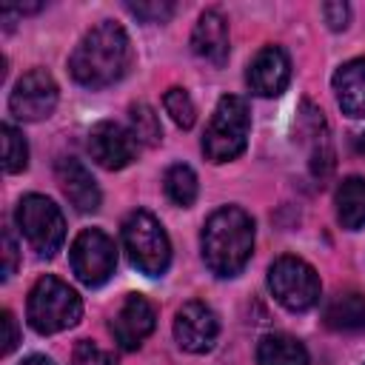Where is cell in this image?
<instances>
[{
    "mask_svg": "<svg viewBox=\"0 0 365 365\" xmlns=\"http://www.w3.org/2000/svg\"><path fill=\"white\" fill-rule=\"evenodd\" d=\"M26 317L37 334H60V331L74 328L80 322L83 299L68 282L46 274L29 291Z\"/></svg>",
    "mask_w": 365,
    "mask_h": 365,
    "instance_id": "3",
    "label": "cell"
},
{
    "mask_svg": "<svg viewBox=\"0 0 365 365\" xmlns=\"http://www.w3.org/2000/svg\"><path fill=\"white\" fill-rule=\"evenodd\" d=\"M17 228L40 257H54L66 240L63 211L46 194H26L14 211Z\"/></svg>",
    "mask_w": 365,
    "mask_h": 365,
    "instance_id": "7",
    "label": "cell"
},
{
    "mask_svg": "<svg viewBox=\"0 0 365 365\" xmlns=\"http://www.w3.org/2000/svg\"><path fill=\"white\" fill-rule=\"evenodd\" d=\"M154 325H157L154 305L140 294H128L111 319V334L123 351H134L154 331Z\"/></svg>",
    "mask_w": 365,
    "mask_h": 365,
    "instance_id": "13",
    "label": "cell"
},
{
    "mask_svg": "<svg viewBox=\"0 0 365 365\" xmlns=\"http://www.w3.org/2000/svg\"><path fill=\"white\" fill-rule=\"evenodd\" d=\"M217 334H220V319L200 299L185 302L177 311V317H174V339L188 354H205V351H211L214 342H217Z\"/></svg>",
    "mask_w": 365,
    "mask_h": 365,
    "instance_id": "11",
    "label": "cell"
},
{
    "mask_svg": "<svg viewBox=\"0 0 365 365\" xmlns=\"http://www.w3.org/2000/svg\"><path fill=\"white\" fill-rule=\"evenodd\" d=\"M68 259H71L74 277L83 285L97 288V285L108 282V277L114 274V268H117V248H114V240L106 231L83 228L74 237V242H71Z\"/></svg>",
    "mask_w": 365,
    "mask_h": 365,
    "instance_id": "8",
    "label": "cell"
},
{
    "mask_svg": "<svg viewBox=\"0 0 365 365\" xmlns=\"http://www.w3.org/2000/svg\"><path fill=\"white\" fill-rule=\"evenodd\" d=\"M163 185H165L168 200H171L174 205H180V208H188V205L197 200V194H200L197 174H194V168L185 165V163L168 165V171H165V177H163Z\"/></svg>",
    "mask_w": 365,
    "mask_h": 365,
    "instance_id": "20",
    "label": "cell"
},
{
    "mask_svg": "<svg viewBox=\"0 0 365 365\" xmlns=\"http://www.w3.org/2000/svg\"><path fill=\"white\" fill-rule=\"evenodd\" d=\"M20 365H54L48 356H40V354H34V356H26Z\"/></svg>",
    "mask_w": 365,
    "mask_h": 365,
    "instance_id": "29",
    "label": "cell"
},
{
    "mask_svg": "<svg viewBox=\"0 0 365 365\" xmlns=\"http://www.w3.org/2000/svg\"><path fill=\"white\" fill-rule=\"evenodd\" d=\"M308 348L291 334H265L257 345V365H308Z\"/></svg>",
    "mask_w": 365,
    "mask_h": 365,
    "instance_id": "18",
    "label": "cell"
},
{
    "mask_svg": "<svg viewBox=\"0 0 365 365\" xmlns=\"http://www.w3.org/2000/svg\"><path fill=\"white\" fill-rule=\"evenodd\" d=\"M200 245L211 274L237 277L254 251V220L240 205H222L205 220Z\"/></svg>",
    "mask_w": 365,
    "mask_h": 365,
    "instance_id": "2",
    "label": "cell"
},
{
    "mask_svg": "<svg viewBox=\"0 0 365 365\" xmlns=\"http://www.w3.org/2000/svg\"><path fill=\"white\" fill-rule=\"evenodd\" d=\"M163 106H165V114L174 120V125H180V128H191V125H194L197 108H194V100L188 97L185 88L171 86V88L163 94Z\"/></svg>",
    "mask_w": 365,
    "mask_h": 365,
    "instance_id": "22",
    "label": "cell"
},
{
    "mask_svg": "<svg viewBox=\"0 0 365 365\" xmlns=\"http://www.w3.org/2000/svg\"><path fill=\"white\" fill-rule=\"evenodd\" d=\"M356 148H359V154H365V134H359V143H356Z\"/></svg>",
    "mask_w": 365,
    "mask_h": 365,
    "instance_id": "30",
    "label": "cell"
},
{
    "mask_svg": "<svg viewBox=\"0 0 365 365\" xmlns=\"http://www.w3.org/2000/svg\"><path fill=\"white\" fill-rule=\"evenodd\" d=\"M137 145L140 143L131 134V128H125L123 123H114V120H100L88 131V154L97 165H103L108 171L125 168L137 157Z\"/></svg>",
    "mask_w": 365,
    "mask_h": 365,
    "instance_id": "10",
    "label": "cell"
},
{
    "mask_svg": "<svg viewBox=\"0 0 365 365\" xmlns=\"http://www.w3.org/2000/svg\"><path fill=\"white\" fill-rule=\"evenodd\" d=\"M71 365H117V359L103 351L97 342H88V339H80L74 345V354H71Z\"/></svg>",
    "mask_w": 365,
    "mask_h": 365,
    "instance_id": "25",
    "label": "cell"
},
{
    "mask_svg": "<svg viewBox=\"0 0 365 365\" xmlns=\"http://www.w3.org/2000/svg\"><path fill=\"white\" fill-rule=\"evenodd\" d=\"M191 51L200 60H205V63H211L217 68L228 60V51H231V46H228V23L217 9H208V11L200 14V20H197V26L191 31Z\"/></svg>",
    "mask_w": 365,
    "mask_h": 365,
    "instance_id": "15",
    "label": "cell"
},
{
    "mask_svg": "<svg viewBox=\"0 0 365 365\" xmlns=\"http://www.w3.org/2000/svg\"><path fill=\"white\" fill-rule=\"evenodd\" d=\"M128 123H131V134L137 137V143H143V145H160L163 125H160L157 111L148 103H131Z\"/></svg>",
    "mask_w": 365,
    "mask_h": 365,
    "instance_id": "21",
    "label": "cell"
},
{
    "mask_svg": "<svg viewBox=\"0 0 365 365\" xmlns=\"http://www.w3.org/2000/svg\"><path fill=\"white\" fill-rule=\"evenodd\" d=\"M334 94L348 117H365V57L342 63L334 74Z\"/></svg>",
    "mask_w": 365,
    "mask_h": 365,
    "instance_id": "16",
    "label": "cell"
},
{
    "mask_svg": "<svg viewBox=\"0 0 365 365\" xmlns=\"http://www.w3.org/2000/svg\"><path fill=\"white\" fill-rule=\"evenodd\" d=\"M3 165L9 174H17L29 165V145L11 123L3 125Z\"/></svg>",
    "mask_w": 365,
    "mask_h": 365,
    "instance_id": "23",
    "label": "cell"
},
{
    "mask_svg": "<svg viewBox=\"0 0 365 365\" xmlns=\"http://www.w3.org/2000/svg\"><path fill=\"white\" fill-rule=\"evenodd\" d=\"M131 66V40L114 20L88 29L68 57L71 77L86 88H106L117 83Z\"/></svg>",
    "mask_w": 365,
    "mask_h": 365,
    "instance_id": "1",
    "label": "cell"
},
{
    "mask_svg": "<svg viewBox=\"0 0 365 365\" xmlns=\"http://www.w3.org/2000/svg\"><path fill=\"white\" fill-rule=\"evenodd\" d=\"M322 319L336 334L365 331V297L359 291H339L325 302Z\"/></svg>",
    "mask_w": 365,
    "mask_h": 365,
    "instance_id": "17",
    "label": "cell"
},
{
    "mask_svg": "<svg viewBox=\"0 0 365 365\" xmlns=\"http://www.w3.org/2000/svg\"><path fill=\"white\" fill-rule=\"evenodd\" d=\"M319 11H322L328 29H334V31H342V29L348 26V20H351V9H348V3H322Z\"/></svg>",
    "mask_w": 365,
    "mask_h": 365,
    "instance_id": "26",
    "label": "cell"
},
{
    "mask_svg": "<svg viewBox=\"0 0 365 365\" xmlns=\"http://www.w3.org/2000/svg\"><path fill=\"white\" fill-rule=\"evenodd\" d=\"M3 257H6V262H3V277L9 279V277L17 271V242H14V237H11L9 228L3 231Z\"/></svg>",
    "mask_w": 365,
    "mask_h": 365,
    "instance_id": "27",
    "label": "cell"
},
{
    "mask_svg": "<svg viewBox=\"0 0 365 365\" xmlns=\"http://www.w3.org/2000/svg\"><path fill=\"white\" fill-rule=\"evenodd\" d=\"M336 220L342 228L356 231L365 225V180L362 177H345L334 197Z\"/></svg>",
    "mask_w": 365,
    "mask_h": 365,
    "instance_id": "19",
    "label": "cell"
},
{
    "mask_svg": "<svg viewBox=\"0 0 365 365\" xmlns=\"http://www.w3.org/2000/svg\"><path fill=\"white\" fill-rule=\"evenodd\" d=\"M125 9L143 20V23H165L174 14V3L171 0H148V3H125Z\"/></svg>",
    "mask_w": 365,
    "mask_h": 365,
    "instance_id": "24",
    "label": "cell"
},
{
    "mask_svg": "<svg viewBox=\"0 0 365 365\" xmlns=\"http://www.w3.org/2000/svg\"><path fill=\"white\" fill-rule=\"evenodd\" d=\"M57 100H60V88L54 77L46 68H31L14 83L9 94V111L23 123H37L54 111Z\"/></svg>",
    "mask_w": 365,
    "mask_h": 365,
    "instance_id": "9",
    "label": "cell"
},
{
    "mask_svg": "<svg viewBox=\"0 0 365 365\" xmlns=\"http://www.w3.org/2000/svg\"><path fill=\"white\" fill-rule=\"evenodd\" d=\"M288 80H291V60L279 46L259 48L245 71V83L257 97H279L288 88Z\"/></svg>",
    "mask_w": 365,
    "mask_h": 365,
    "instance_id": "12",
    "label": "cell"
},
{
    "mask_svg": "<svg viewBox=\"0 0 365 365\" xmlns=\"http://www.w3.org/2000/svg\"><path fill=\"white\" fill-rule=\"evenodd\" d=\"M54 174H57V182H60L66 200H68L77 211L88 214V211H97V208H100V200H103V197H100V188H97L91 171H88L80 160H74V157H60L57 165H54Z\"/></svg>",
    "mask_w": 365,
    "mask_h": 365,
    "instance_id": "14",
    "label": "cell"
},
{
    "mask_svg": "<svg viewBox=\"0 0 365 365\" xmlns=\"http://www.w3.org/2000/svg\"><path fill=\"white\" fill-rule=\"evenodd\" d=\"M248 128H251L248 103L237 94L220 97V103L208 120V128L202 134L205 160H211V163L237 160L248 145Z\"/></svg>",
    "mask_w": 365,
    "mask_h": 365,
    "instance_id": "4",
    "label": "cell"
},
{
    "mask_svg": "<svg viewBox=\"0 0 365 365\" xmlns=\"http://www.w3.org/2000/svg\"><path fill=\"white\" fill-rule=\"evenodd\" d=\"M123 245L134 268L148 277L165 274L171 262V242L165 228L148 211H131L123 222Z\"/></svg>",
    "mask_w": 365,
    "mask_h": 365,
    "instance_id": "5",
    "label": "cell"
},
{
    "mask_svg": "<svg viewBox=\"0 0 365 365\" xmlns=\"http://www.w3.org/2000/svg\"><path fill=\"white\" fill-rule=\"evenodd\" d=\"M268 288H271L274 299L282 308L294 311V314L311 311L319 302V297H322V282H319L317 271L305 259L291 257V254H285V257L271 262V268H268Z\"/></svg>",
    "mask_w": 365,
    "mask_h": 365,
    "instance_id": "6",
    "label": "cell"
},
{
    "mask_svg": "<svg viewBox=\"0 0 365 365\" xmlns=\"http://www.w3.org/2000/svg\"><path fill=\"white\" fill-rule=\"evenodd\" d=\"M3 331H6V336H3V354H11L17 348V342H20L17 319L11 317V311H3Z\"/></svg>",
    "mask_w": 365,
    "mask_h": 365,
    "instance_id": "28",
    "label": "cell"
}]
</instances>
